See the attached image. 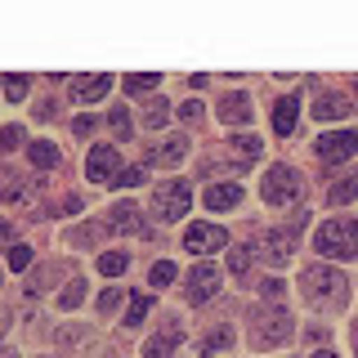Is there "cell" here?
Returning <instances> with one entry per match:
<instances>
[{"mask_svg": "<svg viewBox=\"0 0 358 358\" xmlns=\"http://www.w3.org/2000/svg\"><path fill=\"white\" fill-rule=\"evenodd\" d=\"M313 251L327 260H354L358 255V220L350 215H331L313 229Z\"/></svg>", "mask_w": 358, "mask_h": 358, "instance_id": "obj_1", "label": "cell"}, {"mask_svg": "<svg viewBox=\"0 0 358 358\" xmlns=\"http://www.w3.org/2000/svg\"><path fill=\"white\" fill-rule=\"evenodd\" d=\"M260 193L268 206H296L300 193H305V179H300L296 166H287V162H278V166H268V175H264V184H260Z\"/></svg>", "mask_w": 358, "mask_h": 358, "instance_id": "obj_2", "label": "cell"}, {"mask_svg": "<svg viewBox=\"0 0 358 358\" xmlns=\"http://www.w3.org/2000/svg\"><path fill=\"white\" fill-rule=\"evenodd\" d=\"M300 287H305V300H309V305H341L350 282H345L341 268H327V264H322V268H309V273L300 278Z\"/></svg>", "mask_w": 358, "mask_h": 358, "instance_id": "obj_3", "label": "cell"}, {"mask_svg": "<svg viewBox=\"0 0 358 358\" xmlns=\"http://www.w3.org/2000/svg\"><path fill=\"white\" fill-rule=\"evenodd\" d=\"M291 336H296V327H291V313H287V309H264V313H255V322H251V345H255V350L287 345Z\"/></svg>", "mask_w": 358, "mask_h": 358, "instance_id": "obj_4", "label": "cell"}, {"mask_svg": "<svg viewBox=\"0 0 358 358\" xmlns=\"http://www.w3.org/2000/svg\"><path fill=\"white\" fill-rule=\"evenodd\" d=\"M188 206H193V188H188V179H166V184H157L152 193V215L157 220H179L188 215Z\"/></svg>", "mask_w": 358, "mask_h": 358, "instance_id": "obj_5", "label": "cell"}, {"mask_svg": "<svg viewBox=\"0 0 358 358\" xmlns=\"http://www.w3.org/2000/svg\"><path fill=\"white\" fill-rule=\"evenodd\" d=\"M313 152H318V162H322V166H341V162H350V157H358V130H327V134H318Z\"/></svg>", "mask_w": 358, "mask_h": 358, "instance_id": "obj_6", "label": "cell"}, {"mask_svg": "<svg viewBox=\"0 0 358 358\" xmlns=\"http://www.w3.org/2000/svg\"><path fill=\"white\" fill-rule=\"evenodd\" d=\"M305 220H309V210H296V215H291V229H273V233L260 242V251H264L273 264H287L291 251H296V229H305Z\"/></svg>", "mask_w": 358, "mask_h": 358, "instance_id": "obj_7", "label": "cell"}, {"mask_svg": "<svg viewBox=\"0 0 358 358\" xmlns=\"http://www.w3.org/2000/svg\"><path fill=\"white\" fill-rule=\"evenodd\" d=\"M220 287H224V273H220L210 260H201V264L188 268V300H193V305H206V300H215Z\"/></svg>", "mask_w": 358, "mask_h": 358, "instance_id": "obj_8", "label": "cell"}, {"mask_svg": "<svg viewBox=\"0 0 358 358\" xmlns=\"http://www.w3.org/2000/svg\"><path fill=\"white\" fill-rule=\"evenodd\" d=\"M229 246V233L220 224H188L184 229V251L193 255H210V251H224Z\"/></svg>", "mask_w": 358, "mask_h": 358, "instance_id": "obj_9", "label": "cell"}, {"mask_svg": "<svg viewBox=\"0 0 358 358\" xmlns=\"http://www.w3.org/2000/svg\"><path fill=\"white\" fill-rule=\"evenodd\" d=\"M85 175L94 179V184H112L121 171H117V148L112 143H94L90 148V162H85Z\"/></svg>", "mask_w": 358, "mask_h": 358, "instance_id": "obj_10", "label": "cell"}, {"mask_svg": "<svg viewBox=\"0 0 358 358\" xmlns=\"http://www.w3.org/2000/svg\"><path fill=\"white\" fill-rule=\"evenodd\" d=\"M354 108V99H345V94H336V90H318V99H313V117L318 121H345Z\"/></svg>", "mask_w": 358, "mask_h": 358, "instance_id": "obj_11", "label": "cell"}, {"mask_svg": "<svg viewBox=\"0 0 358 358\" xmlns=\"http://www.w3.org/2000/svg\"><path fill=\"white\" fill-rule=\"evenodd\" d=\"M108 90H112V76L108 72L76 76V81H72V103H99V99H108Z\"/></svg>", "mask_w": 358, "mask_h": 358, "instance_id": "obj_12", "label": "cell"}, {"mask_svg": "<svg viewBox=\"0 0 358 358\" xmlns=\"http://www.w3.org/2000/svg\"><path fill=\"white\" fill-rule=\"evenodd\" d=\"M215 117L229 121V126H246L251 121V94H224L215 103Z\"/></svg>", "mask_w": 358, "mask_h": 358, "instance_id": "obj_13", "label": "cell"}, {"mask_svg": "<svg viewBox=\"0 0 358 358\" xmlns=\"http://www.w3.org/2000/svg\"><path fill=\"white\" fill-rule=\"evenodd\" d=\"M179 341H184V327H179V322H166V331L143 345V358H171Z\"/></svg>", "mask_w": 358, "mask_h": 358, "instance_id": "obj_14", "label": "cell"}, {"mask_svg": "<svg viewBox=\"0 0 358 358\" xmlns=\"http://www.w3.org/2000/svg\"><path fill=\"white\" fill-rule=\"evenodd\" d=\"M201 201H206V210H233L242 201V184H210Z\"/></svg>", "mask_w": 358, "mask_h": 358, "instance_id": "obj_15", "label": "cell"}, {"mask_svg": "<svg viewBox=\"0 0 358 358\" xmlns=\"http://www.w3.org/2000/svg\"><path fill=\"white\" fill-rule=\"evenodd\" d=\"M108 229H117V233H143L139 206H134V201H121V206H112V220H108Z\"/></svg>", "mask_w": 358, "mask_h": 358, "instance_id": "obj_16", "label": "cell"}, {"mask_svg": "<svg viewBox=\"0 0 358 358\" xmlns=\"http://www.w3.org/2000/svg\"><path fill=\"white\" fill-rule=\"evenodd\" d=\"M296 117H300V99L296 94H287V99H278V103H273V130L278 134L296 130Z\"/></svg>", "mask_w": 358, "mask_h": 358, "instance_id": "obj_17", "label": "cell"}, {"mask_svg": "<svg viewBox=\"0 0 358 358\" xmlns=\"http://www.w3.org/2000/svg\"><path fill=\"white\" fill-rule=\"evenodd\" d=\"M188 157V139H166V143H157L152 148V162L157 166H179Z\"/></svg>", "mask_w": 358, "mask_h": 358, "instance_id": "obj_18", "label": "cell"}, {"mask_svg": "<svg viewBox=\"0 0 358 358\" xmlns=\"http://www.w3.org/2000/svg\"><path fill=\"white\" fill-rule=\"evenodd\" d=\"M27 157H31V166H36V171H54V166H59V148H54L50 139L27 143Z\"/></svg>", "mask_w": 358, "mask_h": 358, "instance_id": "obj_19", "label": "cell"}, {"mask_svg": "<svg viewBox=\"0 0 358 358\" xmlns=\"http://www.w3.org/2000/svg\"><path fill=\"white\" fill-rule=\"evenodd\" d=\"M166 121H171V103H166V99H148V103H143V126L162 130Z\"/></svg>", "mask_w": 358, "mask_h": 358, "instance_id": "obj_20", "label": "cell"}, {"mask_svg": "<svg viewBox=\"0 0 358 358\" xmlns=\"http://www.w3.org/2000/svg\"><path fill=\"white\" fill-rule=\"evenodd\" d=\"M233 152H238L242 157V162H255V157H260L264 152V143H260V134H233Z\"/></svg>", "mask_w": 358, "mask_h": 358, "instance_id": "obj_21", "label": "cell"}, {"mask_svg": "<svg viewBox=\"0 0 358 358\" xmlns=\"http://www.w3.org/2000/svg\"><path fill=\"white\" fill-rule=\"evenodd\" d=\"M126 268H130L126 251H103V255H99V273H103V278H117V273H126Z\"/></svg>", "mask_w": 358, "mask_h": 358, "instance_id": "obj_22", "label": "cell"}, {"mask_svg": "<svg viewBox=\"0 0 358 358\" xmlns=\"http://www.w3.org/2000/svg\"><path fill=\"white\" fill-rule=\"evenodd\" d=\"M148 313H152V300L143 296V291H134V296H130V305H126V327H139V322L148 318Z\"/></svg>", "mask_w": 358, "mask_h": 358, "instance_id": "obj_23", "label": "cell"}, {"mask_svg": "<svg viewBox=\"0 0 358 358\" xmlns=\"http://www.w3.org/2000/svg\"><path fill=\"white\" fill-rule=\"evenodd\" d=\"M331 206H345V201H354L358 197V171L350 175V179H341V184H331Z\"/></svg>", "mask_w": 358, "mask_h": 358, "instance_id": "obj_24", "label": "cell"}, {"mask_svg": "<svg viewBox=\"0 0 358 358\" xmlns=\"http://www.w3.org/2000/svg\"><path fill=\"white\" fill-rule=\"evenodd\" d=\"M81 300H85V282H81V278H72V282L59 291V309H76Z\"/></svg>", "mask_w": 358, "mask_h": 358, "instance_id": "obj_25", "label": "cell"}, {"mask_svg": "<svg viewBox=\"0 0 358 358\" xmlns=\"http://www.w3.org/2000/svg\"><path fill=\"white\" fill-rule=\"evenodd\" d=\"M157 81H162L157 72H130L126 76V90H130V94H148V90H157Z\"/></svg>", "mask_w": 358, "mask_h": 358, "instance_id": "obj_26", "label": "cell"}, {"mask_svg": "<svg viewBox=\"0 0 358 358\" xmlns=\"http://www.w3.org/2000/svg\"><path fill=\"white\" fill-rule=\"evenodd\" d=\"M229 268H233L238 278L251 273V242H246V246H233V251H229Z\"/></svg>", "mask_w": 358, "mask_h": 358, "instance_id": "obj_27", "label": "cell"}, {"mask_svg": "<svg viewBox=\"0 0 358 358\" xmlns=\"http://www.w3.org/2000/svg\"><path fill=\"white\" fill-rule=\"evenodd\" d=\"M175 278H179V268H175L171 260H157V264H152V273H148V282H152V287H171Z\"/></svg>", "mask_w": 358, "mask_h": 358, "instance_id": "obj_28", "label": "cell"}, {"mask_svg": "<svg viewBox=\"0 0 358 358\" xmlns=\"http://www.w3.org/2000/svg\"><path fill=\"white\" fill-rule=\"evenodd\" d=\"M5 94H9V103H22V94H27V76H22V72H5Z\"/></svg>", "mask_w": 358, "mask_h": 358, "instance_id": "obj_29", "label": "cell"}, {"mask_svg": "<svg viewBox=\"0 0 358 358\" xmlns=\"http://www.w3.org/2000/svg\"><path fill=\"white\" fill-rule=\"evenodd\" d=\"M143 179H148V166H130V171H121L108 188H134V184H143Z\"/></svg>", "mask_w": 358, "mask_h": 358, "instance_id": "obj_30", "label": "cell"}, {"mask_svg": "<svg viewBox=\"0 0 358 358\" xmlns=\"http://www.w3.org/2000/svg\"><path fill=\"white\" fill-rule=\"evenodd\" d=\"M108 121H112V130H117V139H130V112L126 108H108Z\"/></svg>", "mask_w": 358, "mask_h": 358, "instance_id": "obj_31", "label": "cell"}, {"mask_svg": "<svg viewBox=\"0 0 358 358\" xmlns=\"http://www.w3.org/2000/svg\"><path fill=\"white\" fill-rule=\"evenodd\" d=\"M9 268H18V273H22V268H31V246H22V242L9 246Z\"/></svg>", "mask_w": 358, "mask_h": 358, "instance_id": "obj_32", "label": "cell"}, {"mask_svg": "<svg viewBox=\"0 0 358 358\" xmlns=\"http://www.w3.org/2000/svg\"><path fill=\"white\" fill-rule=\"evenodd\" d=\"M260 296H264V300H273V305H278V300L287 296V282H282V278H264V282H260Z\"/></svg>", "mask_w": 358, "mask_h": 358, "instance_id": "obj_33", "label": "cell"}, {"mask_svg": "<svg viewBox=\"0 0 358 358\" xmlns=\"http://www.w3.org/2000/svg\"><path fill=\"white\" fill-rule=\"evenodd\" d=\"M117 309H121V287H108L103 296H99V313L108 318V313H117Z\"/></svg>", "mask_w": 358, "mask_h": 358, "instance_id": "obj_34", "label": "cell"}, {"mask_svg": "<svg viewBox=\"0 0 358 358\" xmlns=\"http://www.w3.org/2000/svg\"><path fill=\"white\" fill-rule=\"evenodd\" d=\"M229 341H233V331H229V327L210 331V336H206V354H215V350H224V345H229Z\"/></svg>", "mask_w": 358, "mask_h": 358, "instance_id": "obj_35", "label": "cell"}, {"mask_svg": "<svg viewBox=\"0 0 358 358\" xmlns=\"http://www.w3.org/2000/svg\"><path fill=\"white\" fill-rule=\"evenodd\" d=\"M18 139H22V126H5V130H0V148H14Z\"/></svg>", "mask_w": 358, "mask_h": 358, "instance_id": "obj_36", "label": "cell"}, {"mask_svg": "<svg viewBox=\"0 0 358 358\" xmlns=\"http://www.w3.org/2000/svg\"><path fill=\"white\" fill-rule=\"evenodd\" d=\"M179 117H184V121H197L201 117V103H197V99H188V103L179 108Z\"/></svg>", "mask_w": 358, "mask_h": 358, "instance_id": "obj_37", "label": "cell"}, {"mask_svg": "<svg viewBox=\"0 0 358 358\" xmlns=\"http://www.w3.org/2000/svg\"><path fill=\"white\" fill-rule=\"evenodd\" d=\"M94 130V117H76V134H90Z\"/></svg>", "mask_w": 358, "mask_h": 358, "instance_id": "obj_38", "label": "cell"}, {"mask_svg": "<svg viewBox=\"0 0 358 358\" xmlns=\"http://www.w3.org/2000/svg\"><path fill=\"white\" fill-rule=\"evenodd\" d=\"M14 238V229H9V224H0V242H9Z\"/></svg>", "mask_w": 358, "mask_h": 358, "instance_id": "obj_39", "label": "cell"}, {"mask_svg": "<svg viewBox=\"0 0 358 358\" xmlns=\"http://www.w3.org/2000/svg\"><path fill=\"white\" fill-rule=\"evenodd\" d=\"M5 327H9V313H5V309H0V336H5Z\"/></svg>", "mask_w": 358, "mask_h": 358, "instance_id": "obj_40", "label": "cell"}, {"mask_svg": "<svg viewBox=\"0 0 358 358\" xmlns=\"http://www.w3.org/2000/svg\"><path fill=\"white\" fill-rule=\"evenodd\" d=\"M309 358H336V354L331 350H318V354H309Z\"/></svg>", "mask_w": 358, "mask_h": 358, "instance_id": "obj_41", "label": "cell"}, {"mask_svg": "<svg viewBox=\"0 0 358 358\" xmlns=\"http://www.w3.org/2000/svg\"><path fill=\"white\" fill-rule=\"evenodd\" d=\"M354 350H358V331H354Z\"/></svg>", "mask_w": 358, "mask_h": 358, "instance_id": "obj_42", "label": "cell"}, {"mask_svg": "<svg viewBox=\"0 0 358 358\" xmlns=\"http://www.w3.org/2000/svg\"><path fill=\"white\" fill-rule=\"evenodd\" d=\"M206 358H210V354H206Z\"/></svg>", "mask_w": 358, "mask_h": 358, "instance_id": "obj_43", "label": "cell"}]
</instances>
